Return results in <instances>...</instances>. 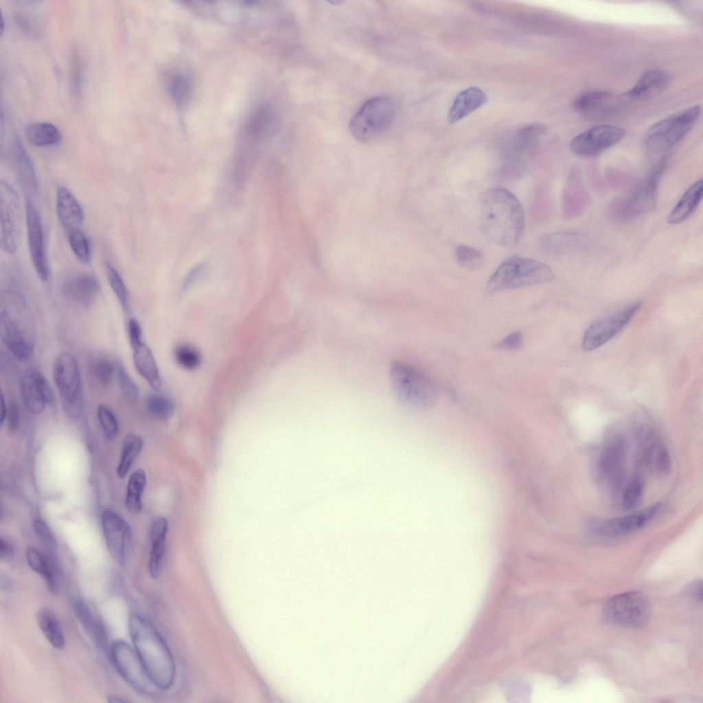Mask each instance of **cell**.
Returning a JSON list of instances; mask_svg holds the SVG:
<instances>
[{
  "mask_svg": "<svg viewBox=\"0 0 703 703\" xmlns=\"http://www.w3.org/2000/svg\"><path fill=\"white\" fill-rule=\"evenodd\" d=\"M128 627L132 646L152 683L159 690L170 689L175 680L176 665L157 628L137 612L129 614Z\"/></svg>",
  "mask_w": 703,
  "mask_h": 703,
  "instance_id": "obj_1",
  "label": "cell"
},
{
  "mask_svg": "<svg viewBox=\"0 0 703 703\" xmlns=\"http://www.w3.org/2000/svg\"><path fill=\"white\" fill-rule=\"evenodd\" d=\"M480 224L483 233L492 242L504 246L515 245L525 227V216L519 200L504 188L488 190L481 205Z\"/></svg>",
  "mask_w": 703,
  "mask_h": 703,
  "instance_id": "obj_2",
  "label": "cell"
},
{
  "mask_svg": "<svg viewBox=\"0 0 703 703\" xmlns=\"http://www.w3.org/2000/svg\"><path fill=\"white\" fill-rule=\"evenodd\" d=\"M390 380L399 399L411 406L428 408L437 400L439 389L435 382L409 365L399 361L391 363Z\"/></svg>",
  "mask_w": 703,
  "mask_h": 703,
  "instance_id": "obj_3",
  "label": "cell"
},
{
  "mask_svg": "<svg viewBox=\"0 0 703 703\" xmlns=\"http://www.w3.org/2000/svg\"><path fill=\"white\" fill-rule=\"evenodd\" d=\"M554 278L553 270L547 264L514 256L496 268L488 280L487 288L491 291L506 290L550 282Z\"/></svg>",
  "mask_w": 703,
  "mask_h": 703,
  "instance_id": "obj_4",
  "label": "cell"
},
{
  "mask_svg": "<svg viewBox=\"0 0 703 703\" xmlns=\"http://www.w3.org/2000/svg\"><path fill=\"white\" fill-rule=\"evenodd\" d=\"M396 108L392 98L377 96L367 100L349 122V130L358 141H373L386 132L394 121Z\"/></svg>",
  "mask_w": 703,
  "mask_h": 703,
  "instance_id": "obj_5",
  "label": "cell"
},
{
  "mask_svg": "<svg viewBox=\"0 0 703 703\" xmlns=\"http://www.w3.org/2000/svg\"><path fill=\"white\" fill-rule=\"evenodd\" d=\"M52 373L65 413L71 419L79 418L83 410L84 395L76 358L69 352L60 354L54 361Z\"/></svg>",
  "mask_w": 703,
  "mask_h": 703,
  "instance_id": "obj_6",
  "label": "cell"
},
{
  "mask_svg": "<svg viewBox=\"0 0 703 703\" xmlns=\"http://www.w3.org/2000/svg\"><path fill=\"white\" fill-rule=\"evenodd\" d=\"M701 108L695 105L680 110L654 124L645 136V146L653 153L672 148L691 130L700 117Z\"/></svg>",
  "mask_w": 703,
  "mask_h": 703,
  "instance_id": "obj_7",
  "label": "cell"
},
{
  "mask_svg": "<svg viewBox=\"0 0 703 703\" xmlns=\"http://www.w3.org/2000/svg\"><path fill=\"white\" fill-rule=\"evenodd\" d=\"M22 210L17 191L8 181L0 183V244L5 253L14 254L22 236Z\"/></svg>",
  "mask_w": 703,
  "mask_h": 703,
  "instance_id": "obj_8",
  "label": "cell"
},
{
  "mask_svg": "<svg viewBox=\"0 0 703 703\" xmlns=\"http://www.w3.org/2000/svg\"><path fill=\"white\" fill-rule=\"evenodd\" d=\"M650 616L651 606L647 599L637 592L614 596L603 609L605 621L624 627H643L648 623Z\"/></svg>",
  "mask_w": 703,
  "mask_h": 703,
  "instance_id": "obj_9",
  "label": "cell"
},
{
  "mask_svg": "<svg viewBox=\"0 0 703 703\" xmlns=\"http://www.w3.org/2000/svg\"><path fill=\"white\" fill-rule=\"evenodd\" d=\"M108 651L117 672L136 692L153 695L159 690L150 679L133 646L117 640L110 645Z\"/></svg>",
  "mask_w": 703,
  "mask_h": 703,
  "instance_id": "obj_10",
  "label": "cell"
},
{
  "mask_svg": "<svg viewBox=\"0 0 703 703\" xmlns=\"http://www.w3.org/2000/svg\"><path fill=\"white\" fill-rule=\"evenodd\" d=\"M641 304L640 302L630 304L612 314L593 322L584 334L581 343L583 350H595L613 338L630 321Z\"/></svg>",
  "mask_w": 703,
  "mask_h": 703,
  "instance_id": "obj_11",
  "label": "cell"
},
{
  "mask_svg": "<svg viewBox=\"0 0 703 703\" xmlns=\"http://www.w3.org/2000/svg\"><path fill=\"white\" fill-rule=\"evenodd\" d=\"M625 135V129L620 126L597 125L574 137L570 143V150L577 156L595 155L614 146Z\"/></svg>",
  "mask_w": 703,
  "mask_h": 703,
  "instance_id": "obj_12",
  "label": "cell"
},
{
  "mask_svg": "<svg viewBox=\"0 0 703 703\" xmlns=\"http://www.w3.org/2000/svg\"><path fill=\"white\" fill-rule=\"evenodd\" d=\"M19 391L24 407L32 414L41 413L47 405L52 404L55 401V396L48 380L43 373L35 367H28L21 373L19 379Z\"/></svg>",
  "mask_w": 703,
  "mask_h": 703,
  "instance_id": "obj_13",
  "label": "cell"
},
{
  "mask_svg": "<svg viewBox=\"0 0 703 703\" xmlns=\"http://www.w3.org/2000/svg\"><path fill=\"white\" fill-rule=\"evenodd\" d=\"M666 161L661 160L636 185L623 207L626 218H634L651 211L656 205L657 187L665 168Z\"/></svg>",
  "mask_w": 703,
  "mask_h": 703,
  "instance_id": "obj_14",
  "label": "cell"
},
{
  "mask_svg": "<svg viewBox=\"0 0 703 703\" xmlns=\"http://www.w3.org/2000/svg\"><path fill=\"white\" fill-rule=\"evenodd\" d=\"M27 240L30 257L35 271L43 281L49 279V269L45 249L40 214L30 197L25 200Z\"/></svg>",
  "mask_w": 703,
  "mask_h": 703,
  "instance_id": "obj_15",
  "label": "cell"
},
{
  "mask_svg": "<svg viewBox=\"0 0 703 703\" xmlns=\"http://www.w3.org/2000/svg\"><path fill=\"white\" fill-rule=\"evenodd\" d=\"M101 518L108 553L119 564L124 565L130 541L129 526L121 516L110 509L104 511Z\"/></svg>",
  "mask_w": 703,
  "mask_h": 703,
  "instance_id": "obj_16",
  "label": "cell"
},
{
  "mask_svg": "<svg viewBox=\"0 0 703 703\" xmlns=\"http://www.w3.org/2000/svg\"><path fill=\"white\" fill-rule=\"evenodd\" d=\"M6 308L1 311V338L12 354L20 360L32 358L34 345L32 338L16 321Z\"/></svg>",
  "mask_w": 703,
  "mask_h": 703,
  "instance_id": "obj_17",
  "label": "cell"
},
{
  "mask_svg": "<svg viewBox=\"0 0 703 703\" xmlns=\"http://www.w3.org/2000/svg\"><path fill=\"white\" fill-rule=\"evenodd\" d=\"M8 163L23 190L28 194L37 191V178L33 163L21 139L14 135L7 150Z\"/></svg>",
  "mask_w": 703,
  "mask_h": 703,
  "instance_id": "obj_18",
  "label": "cell"
},
{
  "mask_svg": "<svg viewBox=\"0 0 703 703\" xmlns=\"http://www.w3.org/2000/svg\"><path fill=\"white\" fill-rule=\"evenodd\" d=\"M73 611L81 626L95 647L104 652L109 650L106 626L93 607L85 599L78 598L73 603Z\"/></svg>",
  "mask_w": 703,
  "mask_h": 703,
  "instance_id": "obj_19",
  "label": "cell"
},
{
  "mask_svg": "<svg viewBox=\"0 0 703 703\" xmlns=\"http://www.w3.org/2000/svg\"><path fill=\"white\" fill-rule=\"evenodd\" d=\"M61 291L71 301L82 307H89L97 297L100 284L92 274L77 273L68 277L62 282Z\"/></svg>",
  "mask_w": 703,
  "mask_h": 703,
  "instance_id": "obj_20",
  "label": "cell"
},
{
  "mask_svg": "<svg viewBox=\"0 0 703 703\" xmlns=\"http://www.w3.org/2000/svg\"><path fill=\"white\" fill-rule=\"evenodd\" d=\"M669 82L670 76L666 71L659 69L648 70L623 95V99L633 102L649 100L660 93Z\"/></svg>",
  "mask_w": 703,
  "mask_h": 703,
  "instance_id": "obj_21",
  "label": "cell"
},
{
  "mask_svg": "<svg viewBox=\"0 0 703 703\" xmlns=\"http://www.w3.org/2000/svg\"><path fill=\"white\" fill-rule=\"evenodd\" d=\"M56 212L67 233L81 229L84 218L83 209L74 195L64 186L57 189Z\"/></svg>",
  "mask_w": 703,
  "mask_h": 703,
  "instance_id": "obj_22",
  "label": "cell"
},
{
  "mask_svg": "<svg viewBox=\"0 0 703 703\" xmlns=\"http://www.w3.org/2000/svg\"><path fill=\"white\" fill-rule=\"evenodd\" d=\"M616 104L617 99L610 92L588 91L578 95L573 105L583 115L598 117L610 113Z\"/></svg>",
  "mask_w": 703,
  "mask_h": 703,
  "instance_id": "obj_23",
  "label": "cell"
},
{
  "mask_svg": "<svg viewBox=\"0 0 703 703\" xmlns=\"http://www.w3.org/2000/svg\"><path fill=\"white\" fill-rule=\"evenodd\" d=\"M168 524L165 518L159 516L153 520L149 530L150 552L148 570L150 576L157 579L161 572L166 547Z\"/></svg>",
  "mask_w": 703,
  "mask_h": 703,
  "instance_id": "obj_24",
  "label": "cell"
},
{
  "mask_svg": "<svg viewBox=\"0 0 703 703\" xmlns=\"http://www.w3.org/2000/svg\"><path fill=\"white\" fill-rule=\"evenodd\" d=\"M625 457V443L623 438L616 437L603 449L599 459L600 470L603 475L612 483L617 484L621 480Z\"/></svg>",
  "mask_w": 703,
  "mask_h": 703,
  "instance_id": "obj_25",
  "label": "cell"
},
{
  "mask_svg": "<svg viewBox=\"0 0 703 703\" xmlns=\"http://www.w3.org/2000/svg\"><path fill=\"white\" fill-rule=\"evenodd\" d=\"M658 506L654 505L643 511L608 520L601 526V531L608 536H620L643 527L656 514Z\"/></svg>",
  "mask_w": 703,
  "mask_h": 703,
  "instance_id": "obj_26",
  "label": "cell"
},
{
  "mask_svg": "<svg viewBox=\"0 0 703 703\" xmlns=\"http://www.w3.org/2000/svg\"><path fill=\"white\" fill-rule=\"evenodd\" d=\"M487 100L486 93L478 87H470L461 91L455 97L448 113V120L454 124L471 114Z\"/></svg>",
  "mask_w": 703,
  "mask_h": 703,
  "instance_id": "obj_27",
  "label": "cell"
},
{
  "mask_svg": "<svg viewBox=\"0 0 703 703\" xmlns=\"http://www.w3.org/2000/svg\"><path fill=\"white\" fill-rule=\"evenodd\" d=\"M25 556L30 568L44 579L49 590L58 594L59 573L54 561L33 546L27 548Z\"/></svg>",
  "mask_w": 703,
  "mask_h": 703,
  "instance_id": "obj_28",
  "label": "cell"
},
{
  "mask_svg": "<svg viewBox=\"0 0 703 703\" xmlns=\"http://www.w3.org/2000/svg\"><path fill=\"white\" fill-rule=\"evenodd\" d=\"M703 194V182L700 179L684 192L667 216V222L677 224L687 220L696 210Z\"/></svg>",
  "mask_w": 703,
  "mask_h": 703,
  "instance_id": "obj_29",
  "label": "cell"
},
{
  "mask_svg": "<svg viewBox=\"0 0 703 703\" xmlns=\"http://www.w3.org/2000/svg\"><path fill=\"white\" fill-rule=\"evenodd\" d=\"M134 365L139 375L154 390L161 387V378L154 358L149 347L142 343L132 349Z\"/></svg>",
  "mask_w": 703,
  "mask_h": 703,
  "instance_id": "obj_30",
  "label": "cell"
},
{
  "mask_svg": "<svg viewBox=\"0 0 703 703\" xmlns=\"http://www.w3.org/2000/svg\"><path fill=\"white\" fill-rule=\"evenodd\" d=\"M248 132L255 138L273 136L279 127V119L275 111L268 106L258 108L250 118Z\"/></svg>",
  "mask_w": 703,
  "mask_h": 703,
  "instance_id": "obj_31",
  "label": "cell"
},
{
  "mask_svg": "<svg viewBox=\"0 0 703 703\" xmlns=\"http://www.w3.org/2000/svg\"><path fill=\"white\" fill-rule=\"evenodd\" d=\"M582 235L571 232L551 233L540 240L542 249L553 254H566L579 248L583 243Z\"/></svg>",
  "mask_w": 703,
  "mask_h": 703,
  "instance_id": "obj_32",
  "label": "cell"
},
{
  "mask_svg": "<svg viewBox=\"0 0 703 703\" xmlns=\"http://www.w3.org/2000/svg\"><path fill=\"white\" fill-rule=\"evenodd\" d=\"M36 621L40 630L51 645L56 649H63L65 646V634L54 612L49 609L39 610L36 614Z\"/></svg>",
  "mask_w": 703,
  "mask_h": 703,
  "instance_id": "obj_33",
  "label": "cell"
},
{
  "mask_svg": "<svg viewBox=\"0 0 703 703\" xmlns=\"http://www.w3.org/2000/svg\"><path fill=\"white\" fill-rule=\"evenodd\" d=\"M25 135L32 144L39 147L55 146L62 139L60 130L49 122H36L28 125Z\"/></svg>",
  "mask_w": 703,
  "mask_h": 703,
  "instance_id": "obj_34",
  "label": "cell"
},
{
  "mask_svg": "<svg viewBox=\"0 0 703 703\" xmlns=\"http://www.w3.org/2000/svg\"><path fill=\"white\" fill-rule=\"evenodd\" d=\"M146 482V474L141 468L136 470L128 479L125 503L130 514H137L141 510V495Z\"/></svg>",
  "mask_w": 703,
  "mask_h": 703,
  "instance_id": "obj_35",
  "label": "cell"
},
{
  "mask_svg": "<svg viewBox=\"0 0 703 703\" xmlns=\"http://www.w3.org/2000/svg\"><path fill=\"white\" fill-rule=\"evenodd\" d=\"M143 447L142 439L135 434H128L122 445L120 459L117 468V474L120 479L128 474L135 458Z\"/></svg>",
  "mask_w": 703,
  "mask_h": 703,
  "instance_id": "obj_36",
  "label": "cell"
},
{
  "mask_svg": "<svg viewBox=\"0 0 703 703\" xmlns=\"http://www.w3.org/2000/svg\"><path fill=\"white\" fill-rule=\"evenodd\" d=\"M105 273L108 283L125 312L129 310V293L126 284L117 270L110 263L105 264Z\"/></svg>",
  "mask_w": 703,
  "mask_h": 703,
  "instance_id": "obj_37",
  "label": "cell"
},
{
  "mask_svg": "<svg viewBox=\"0 0 703 703\" xmlns=\"http://www.w3.org/2000/svg\"><path fill=\"white\" fill-rule=\"evenodd\" d=\"M544 128L540 125H532L520 130L513 142V152L518 156L534 146Z\"/></svg>",
  "mask_w": 703,
  "mask_h": 703,
  "instance_id": "obj_38",
  "label": "cell"
},
{
  "mask_svg": "<svg viewBox=\"0 0 703 703\" xmlns=\"http://www.w3.org/2000/svg\"><path fill=\"white\" fill-rule=\"evenodd\" d=\"M67 234L70 247L76 258L83 264L91 260V251L89 238L81 230H75Z\"/></svg>",
  "mask_w": 703,
  "mask_h": 703,
  "instance_id": "obj_39",
  "label": "cell"
},
{
  "mask_svg": "<svg viewBox=\"0 0 703 703\" xmlns=\"http://www.w3.org/2000/svg\"><path fill=\"white\" fill-rule=\"evenodd\" d=\"M89 372L97 383L106 386L111 383L116 372V365L106 358H97L91 362Z\"/></svg>",
  "mask_w": 703,
  "mask_h": 703,
  "instance_id": "obj_40",
  "label": "cell"
},
{
  "mask_svg": "<svg viewBox=\"0 0 703 703\" xmlns=\"http://www.w3.org/2000/svg\"><path fill=\"white\" fill-rule=\"evenodd\" d=\"M146 406L153 417L161 420L168 419L174 411L172 402L166 396L159 394H152L148 396Z\"/></svg>",
  "mask_w": 703,
  "mask_h": 703,
  "instance_id": "obj_41",
  "label": "cell"
},
{
  "mask_svg": "<svg viewBox=\"0 0 703 703\" xmlns=\"http://www.w3.org/2000/svg\"><path fill=\"white\" fill-rule=\"evenodd\" d=\"M170 91L178 106L185 105L191 93V84L188 78L181 73L174 75L170 82Z\"/></svg>",
  "mask_w": 703,
  "mask_h": 703,
  "instance_id": "obj_42",
  "label": "cell"
},
{
  "mask_svg": "<svg viewBox=\"0 0 703 703\" xmlns=\"http://www.w3.org/2000/svg\"><path fill=\"white\" fill-rule=\"evenodd\" d=\"M97 417L105 437L114 439L119 432V423L111 408L105 404H100L97 408Z\"/></svg>",
  "mask_w": 703,
  "mask_h": 703,
  "instance_id": "obj_43",
  "label": "cell"
},
{
  "mask_svg": "<svg viewBox=\"0 0 703 703\" xmlns=\"http://www.w3.org/2000/svg\"><path fill=\"white\" fill-rule=\"evenodd\" d=\"M458 264L467 269H475L483 262V255L479 250L467 245H459L454 251Z\"/></svg>",
  "mask_w": 703,
  "mask_h": 703,
  "instance_id": "obj_44",
  "label": "cell"
},
{
  "mask_svg": "<svg viewBox=\"0 0 703 703\" xmlns=\"http://www.w3.org/2000/svg\"><path fill=\"white\" fill-rule=\"evenodd\" d=\"M116 376L123 395L129 401H136L139 397V388L120 362L116 364Z\"/></svg>",
  "mask_w": 703,
  "mask_h": 703,
  "instance_id": "obj_45",
  "label": "cell"
},
{
  "mask_svg": "<svg viewBox=\"0 0 703 703\" xmlns=\"http://www.w3.org/2000/svg\"><path fill=\"white\" fill-rule=\"evenodd\" d=\"M643 495V484L640 479L632 480L626 487L623 495L622 504L626 510H631L636 508L640 503Z\"/></svg>",
  "mask_w": 703,
  "mask_h": 703,
  "instance_id": "obj_46",
  "label": "cell"
},
{
  "mask_svg": "<svg viewBox=\"0 0 703 703\" xmlns=\"http://www.w3.org/2000/svg\"><path fill=\"white\" fill-rule=\"evenodd\" d=\"M33 527L37 537L45 549L50 553H55L57 546L56 538L47 523L41 519H36L34 521Z\"/></svg>",
  "mask_w": 703,
  "mask_h": 703,
  "instance_id": "obj_47",
  "label": "cell"
},
{
  "mask_svg": "<svg viewBox=\"0 0 703 703\" xmlns=\"http://www.w3.org/2000/svg\"><path fill=\"white\" fill-rule=\"evenodd\" d=\"M175 358L176 362L183 368L194 369L196 368L200 361L199 354L193 348L183 345L178 347L175 350Z\"/></svg>",
  "mask_w": 703,
  "mask_h": 703,
  "instance_id": "obj_48",
  "label": "cell"
},
{
  "mask_svg": "<svg viewBox=\"0 0 703 703\" xmlns=\"http://www.w3.org/2000/svg\"><path fill=\"white\" fill-rule=\"evenodd\" d=\"M654 469L659 476L667 475L671 470V457L667 448L663 445H656L654 450Z\"/></svg>",
  "mask_w": 703,
  "mask_h": 703,
  "instance_id": "obj_49",
  "label": "cell"
},
{
  "mask_svg": "<svg viewBox=\"0 0 703 703\" xmlns=\"http://www.w3.org/2000/svg\"><path fill=\"white\" fill-rule=\"evenodd\" d=\"M71 83L73 93L78 96L81 93L82 83V68L80 57L77 50L74 49L71 60Z\"/></svg>",
  "mask_w": 703,
  "mask_h": 703,
  "instance_id": "obj_50",
  "label": "cell"
},
{
  "mask_svg": "<svg viewBox=\"0 0 703 703\" xmlns=\"http://www.w3.org/2000/svg\"><path fill=\"white\" fill-rule=\"evenodd\" d=\"M524 337L521 332L509 334L496 345V349L503 350L519 349L523 345Z\"/></svg>",
  "mask_w": 703,
  "mask_h": 703,
  "instance_id": "obj_51",
  "label": "cell"
},
{
  "mask_svg": "<svg viewBox=\"0 0 703 703\" xmlns=\"http://www.w3.org/2000/svg\"><path fill=\"white\" fill-rule=\"evenodd\" d=\"M128 334L132 349L137 347L143 343L141 340V327L135 318H131L128 322Z\"/></svg>",
  "mask_w": 703,
  "mask_h": 703,
  "instance_id": "obj_52",
  "label": "cell"
},
{
  "mask_svg": "<svg viewBox=\"0 0 703 703\" xmlns=\"http://www.w3.org/2000/svg\"><path fill=\"white\" fill-rule=\"evenodd\" d=\"M8 428L11 431L16 430L20 423L19 409L15 402H12L8 405L6 418Z\"/></svg>",
  "mask_w": 703,
  "mask_h": 703,
  "instance_id": "obj_53",
  "label": "cell"
},
{
  "mask_svg": "<svg viewBox=\"0 0 703 703\" xmlns=\"http://www.w3.org/2000/svg\"><path fill=\"white\" fill-rule=\"evenodd\" d=\"M203 267V266L202 264H199L198 266H196L193 269H192L189 272L183 283V289L184 290L187 289L193 284L194 280L198 276V274L201 271Z\"/></svg>",
  "mask_w": 703,
  "mask_h": 703,
  "instance_id": "obj_54",
  "label": "cell"
},
{
  "mask_svg": "<svg viewBox=\"0 0 703 703\" xmlns=\"http://www.w3.org/2000/svg\"><path fill=\"white\" fill-rule=\"evenodd\" d=\"M13 549L12 545L7 540L0 539V557L1 560H7L12 554Z\"/></svg>",
  "mask_w": 703,
  "mask_h": 703,
  "instance_id": "obj_55",
  "label": "cell"
},
{
  "mask_svg": "<svg viewBox=\"0 0 703 703\" xmlns=\"http://www.w3.org/2000/svg\"><path fill=\"white\" fill-rule=\"evenodd\" d=\"M8 406L6 405L4 396L3 393L1 395V413H0V424L2 426L5 421L6 413H7Z\"/></svg>",
  "mask_w": 703,
  "mask_h": 703,
  "instance_id": "obj_56",
  "label": "cell"
},
{
  "mask_svg": "<svg viewBox=\"0 0 703 703\" xmlns=\"http://www.w3.org/2000/svg\"><path fill=\"white\" fill-rule=\"evenodd\" d=\"M690 593L696 599L701 600L702 599V582L697 581L692 585V588L690 590Z\"/></svg>",
  "mask_w": 703,
  "mask_h": 703,
  "instance_id": "obj_57",
  "label": "cell"
},
{
  "mask_svg": "<svg viewBox=\"0 0 703 703\" xmlns=\"http://www.w3.org/2000/svg\"><path fill=\"white\" fill-rule=\"evenodd\" d=\"M108 702L112 703H123L129 702L127 699L119 695H111L108 698Z\"/></svg>",
  "mask_w": 703,
  "mask_h": 703,
  "instance_id": "obj_58",
  "label": "cell"
}]
</instances>
